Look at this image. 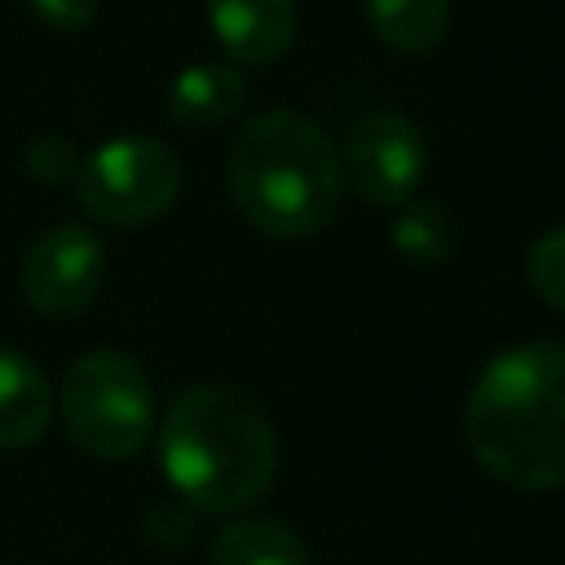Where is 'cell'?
Instances as JSON below:
<instances>
[{"instance_id":"52a82bcc","label":"cell","mask_w":565,"mask_h":565,"mask_svg":"<svg viewBox=\"0 0 565 565\" xmlns=\"http://www.w3.org/2000/svg\"><path fill=\"white\" fill-rule=\"evenodd\" d=\"M106 278V247L84 225L44 230L22 256V296L44 318H75Z\"/></svg>"},{"instance_id":"9c48e42d","label":"cell","mask_w":565,"mask_h":565,"mask_svg":"<svg viewBox=\"0 0 565 565\" xmlns=\"http://www.w3.org/2000/svg\"><path fill=\"white\" fill-rule=\"evenodd\" d=\"M247 97V79L230 62H199L185 66L168 88V115L181 128H221L238 115Z\"/></svg>"},{"instance_id":"7a4b0ae2","label":"cell","mask_w":565,"mask_h":565,"mask_svg":"<svg viewBox=\"0 0 565 565\" xmlns=\"http://www.w3.org/2000/svg\"><path fill=\"white\" fill-rule=\"evenodd\" d=\"M159 463L190 508L238 512L269 490L278 437L252 393L234 384H194L159 424Z\"/></svg>"},{"instance_id":"7c38bea8","label":"cell","mask_w":565,"mask_h":565,"mask_svg":"<svg viewBox=\"0 0 565 565\" xmlns=\"http://www.w3.org/2000/svg\"><path fill=\"white\" fill-rule=\"evenodd\" d=\"M371 31L397 53H428L450 26V0H366Z\"/></svg>"},{"instance_id":"5bb4252c","label":"cell","mask_w":565,"mask_h":565,"mask_svg":"<svg viewBox=\"0 0 565 565\" xmlns=\"http://www.w3.org/2000/svg\"><path fill=\"white\" fill-rule=\"evenodd\" d=\"M525 278H530V291H534L547 309L565 313V225L547 230V234L530 247V256H525Z\"/></svg>"},{"instance_id":"4fadbf2b","label":"cell","mask_w":565,"mask_h":565,"mask_svg":"<svg viewBox=\"0 0 565 565\" xmlns=\"http://www.w3.org/2000/svg\"><path fill=\"white\" fill-rule=\"evenodd\" d=\"M393 247L411 265H441L455 247V216L437 199H406L393 216Z\"/></svg>"},{"instance_id":"30bf717a","label":"cell","mask_w":565,"mask_h":565,"mask_svg":"<svg viewBox=\"0 0 565 565\" xmlns=\"http://www.w3.org/2000/svg\"><path fill=\"white\" fill-rule=\"evenodd\" d=\"M53 393L44 375L13 349H0V450L31 446L49 428Z\"/></svg>"},{"instance_id":"8fae6325","label":"cell","mask_w":565,"mask_h":565,"mask_svg":"<svg viewBox=\"0 0 565 565\" xmlns=\"http://www.w3.org/2000/svg\"><path fill=\"white\" fill-rule=\"evenodd\" d=\"M212 565H313V556L291 525L243 516L212 539Z\"/></svg>"},{"instance_id":"277c9868","label":"cell","mask_w":565,"mask_h":565,"mask_svg":"<svg viewBox=\"0 0 565 565\" xmlns=\"http://www.w3.org/2000/svg\"><path fill=\"white\" fill-rule=\"evenodd\" d=\"M62 419L71 437L97 459H128L150 441L154 428V393L146 371L115 353H84L62 384Z\"/></svg>"},{"instance_id":"5b68a950","label":"cell","mask_w":565,"mask_h":565,"mask_svg":"<svg viewBox=\"0 0 565 565\" xmlns=\"http://www.w3.org/2000/svg\"><path fill=\"white\" fill-rule=\"evenodd\" d=\"M75 190L97 221L132 230L172 207L181 190V163L154 137H115L79 159Z\"/></svg>"},{"instance_id":"2e32d148","label":"cell","mask_w":565,"mask_h":565,"mask_svg":"<svg viewBox=\"0 0 565 565\" xmlns=\"http://www.w3.org/2000/svg\"><path fill=\"white\" fill-rule=\"evenodd\" d=\"M26 4H31V13H35L44 26H53V31H79V26H88L93 13H97V0H26Z\"/></svg>"},{"instance_id":"9a60e30c","label":"cell","mask_w":565,"mask_h":565,"mask_svg":"<svg viewBox=\"0 0 565 565\" xmlns=\"http://www.w3.org/2000/svg\"><path fill=\"white\" fill-rule=\"evenodd\" d=\"M26 168H31V177L53 185V181H66V177L79 172V154H75V146L66 137H40L26 150Z\"/></svg>"},{"instance_id":"ba28073f","label":"cell","mask_w":565,"mask_h":565,"mask_svg":"<svg viewBox=\"0 0 565 565\" xmlns=\"http://www.w3.org/2000/svg\"><path fill=\"white\" fill-rule=\"evenodd\" d=\"M207 22L234 62L269 66L296 40V0H207Z\"/></svg>"},{"instance_id":"6da1fadb","label":"cell","mask_w":565,"mask_h":565,"mask_svg":"<svg viewBox=\"0 0 565 565\" xmlns=\"http://www.w3.org/2000/svg\"><path fill=\"white\" fill-rule=\"evenodd\" d=\"M463 433L477 463L525 494L565 486V344L525 340L477 375Z\"/></svg>"},{"instance_id":"3957f363","label":"cell","mask_w":565,"mask_h":565,"mask_svg":"<svg viewBox=\"0 0 565 565\" xmlns=\"http://www.w3.org/2000/svg\"><path fill=\"white\" fill-rule=\"evenodd\" d=\"M340 190V154L300 110H265L230 146L234 207L269 238H305L331 225Z\"/></svg>"},{"instance_id":"8992f818","label":"cell","mask_w":565,"mask_h":565,"mask_svg":"<svg viewBox=\"0 0 565 565\" xmlns=\"http://www.w3.org/2000/svg\"><path fill=\"white\" fill-rule=\"evenodd\" d=\"M424 168H428L424 132L402 110H371L344 137L340 177L371 207H402L419 190Z\"/></svg>"}]
</instances>
